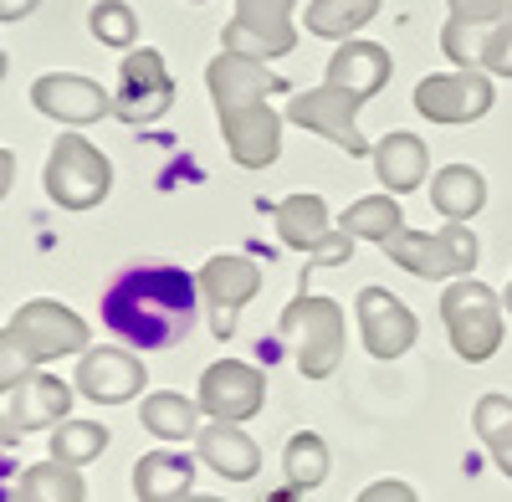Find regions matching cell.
Here are the masks:
<instances>
[{
    "instance_id": "cell-1",
    "label": "cell",
    "mask_w": 512,
    "mask_h": 502,
    "mask_svg": "<svg viewBox=\"0 0 512 502\" xmlns=\"http://www.w3.org/2000/svg\"><path fill=\"white\" fill-rule=\"evenodd\" d=\"M103 328L123 349L134 354H159V349H175L185 344L200 313H205V298H200V277L175 267V262H144V267H128L108 282L103 292Z\"/></svg>"
},
{
    "instance_id": "cell-2",
    "label": "cell",
    "mask_w": 512,
    "mask_h": 502,
    "mask_svg": "<svg viewBox=\"0 0 512 502\" xmlns=\"http://www.w3.org/2000/svg\"><path fill=\"white\" fill-rule=\"evenodd\" d=\"M277 333H282V344L292 349L297 369H303L308 380H328V374H338V364H344L349 318L333 298H323V292H308V287L297 292L282 313V323H277Z\"/></svg>"
},
{
    "instance_id": "cell-3",
    "label": "cell",
    "mask_w": 512,
    "mask_h": 502,
    "mask_svg": "<svg viewBox=\"0 0 512 502\" xmlns=\"http://www.w3.org/2000/svg\"><path fill=\"white\" fill-rule=\"evenodd\" d=\"M502 298L497 287H487L482 277H456L446 282L441 292V323L451 333V349L466 359V364H487L497 349H502Z\"/></svg>"
},
{
    "instance_id": "cell-4",
    "label": "cell",
    "mask_w": 512,
    "mask_h": 502,
    "mask_svg": "<svg viewBox=\"0 0 512 502\" xmlns=\"http://www.w3.org/2000/svg\"><path fill=\"white\" fill-rule=\"evenodd\" d=\"M41 185H47V200L57 211H93V205H103L108 190H113V164L93 139L67 129V134H57V144L47 154Z\"/></svg>"
},
{
    "instance_id": "cell-5",
    "label": "cell",
    "mask_w": 512,
    "mask_h": 502,
    "mask_svg": "<svg viewBox=\"0 0 512 502\" xmlns=\"http://www.w3.org/2000/svg\"><path fill=\"white\" fill-rule=\"evenodd\" d=\"M384 257L395 267H405L410 277H425V282H456V277H472L477 272V231L461 226V221H446L441 231H400L384 241Z\"/></svg>"
},
{
    "instance_id": "cell-6",
    "label": "cell",
    "mask_w": 512,
    "mask_h": 502,
    "mask_svg": "<svg viewBox=\"0 0 512 502\" xmlns=\"http://www.w3.org/2000/svg\"><path fill=\"white\" fill-rule=\"evenodd\" d=\"M364 103H369L364 93L338 88V82H323V88H303V93H292L282 118L292 123V129H308V134H318V139L338 144L349 159H369V154H374V144L359 134V108H364Z\"/></svg>"
},
{
    "instance_id": "cell-7",
    "label": "cell",
    "mask_w": 512,
    "mask_h": 502,
    "mask_svg": "<svg viewBox=\"0 0 512 502\" xmlns=\"http://www.w3.org/2000/svg\"><path fill=\"white\" fill-rule=\"evenodd\" d=\"M497 103V88L482 67H451L415 82V113L441 123V129H466V123L487 118Z\"/></svg>"
},
{
    "instance_id": "cell-8",
    "label": "cell",
    "mask_w": 512,
    "mask_h": 502,
    "mask_svg": "<svg viewBox=\"0 0 512 502\" xmlns=\"http://www.w3.org/2000/svg\"><path fill=\"white\" fill-rule=\"evenodd\" d=\"M6 328H11L16 349H21L31 364H52V359H62V354H88V349H93L88 323H82L72 308L52 303V298L21 303V308L11 313Z\"/></svg>"
},
{
    "instance_id": "cell-9",
    "label": "cell",
    "mask_w": 512,
    "mask_h": 502,
    "mask_svg": "<svg viewBox=\"0 0 512 502\" xmlns=\"http://www.w3.org/2000/svg\"><path fill=\"white\" fill-rule=\"evenodd\" d=\"M297 47V0H236L221 31V52L277 62Z\"/></svg>"
},
{
    "instance_id": "cell-10",
    "label": "cell",
    "mask_w": 512,
    "mask_h": 502,
    "mask_svg": "<svg viewBox=\"0 0 512 502\" xmlns=\"http://www.w3.org/2000/svg\"><path fill=\"white\" fill-rule=\"evenodd\" d=\"M169 108H175V77H169L164 57L154 47H134L118 67L113 118L128 123V129H144V123H159Z\"/></svg>"
},
{
    "instance_id": "cell-11",
    "label": "cell",
    "mask_w": 512,
    "mask_h": 502,
    "mask_svg": "<svg viewBox=\"0 0 512 502\" xmlns=\"http://www.w3.org/2000/svg\"><path fill=\"white\" fill-rule=\"evenodd\" d=\"M195 277H200V298H205L210 333H216V339H231L241 308L256 298V292H262V262L241 257V251H221V257H210Z\"/></svg>"
},
{
    "instance_id": "cell-12",
    "label": "cell",
    "mask_w": 512,
    "mask_h": 502,
    "mask_svg": "<svg viewBox=\"0 0 512 502\" xmlns=\"http://www.w3.org/2000/svg\"><path fill=\"white\" fill-rule=\"evenodd\" d=\"M195 400L210 421L246 426L251 415H262V405H267V374L246 359H216V364H205Z\"/></svg>"
},
{
    "instance_id": "cell-13",
    "label": "cell",
    "mask_w": 512,
    "mask_h": 502,
    "mask_svg": "<svg viewBox=\"0 0 512 502\" xmlns=\"http://www.w3.org/2000/svg\"><path fill=\"white\" fill-rule=\"evenodd\" d=\"M72 395L77 385L57 380V374H26V380L6 395L0 405V441H16V436H31V431H52L72 415Z\"/></svg>"
},
{
    "instance_id": "cell-14",
    "label": "cell",
    "mask_w": 512,
    "mask_h": 502,
    "mask_svg": "<svg viewBox=\"0 0 512 502\" xmlns=\"http://www.w3.org/2000/svg\"><path fill=\"white\" fill-rule=\"evenodd\" d=\"M354 318H359V339H364V349H369L374 359H384V364L400 359V354H410L415 339H420L415 313L395 298L390 287H359Z\"/></svg>"
},
{
    "instance_id": "cell-15",
    "label": "cell",
    "mask_w": 512,
    "mask_h": 502,
    "mask_svg": "<svg viewBox=\"0 0 512 502\" xmlns=\"http://www.w3.org/2000/svg\"><path fill=\"white\" fill-rule=\"evenodd\" d=\"M31 108L67 129H88L103 113H113V93H103V82L82 72H41L31 82Z\"/></svg>"
},
{
    "instance_id": "cell-16",
    "label": "cell",
    "mask_w": 512,
    "mask_h": 502,
    "mask_svg": "<svg viewBox=\"0 0 512 502\" xmlns=\"http://www.w3.org/2000/svg\"><path fill=\"white\" fill-rule=\"evenodd\" d=\"M144 359L123 344H103V349H88L77 359V395H88L93 405H123L144 395Z\"/></svg>"
},
{
    "instance_id": "cell-17",
    "label": "cell",
    "mask_w": 512,
    "mask_h": 502,
    "mask_svg": "<svg viewBox=\"0 0 512 502\" xmlns=\"http://www.w3.org/2000/svg\"><path fill=\"white\" fill-rule=\"evenodd\" d=\"M282 129H287V118H282L272 103H251V108L221 113L226 154L241 164V170H267V164H277V154H282Z\"/></svg>"
},
{
    "instance_id": "cell-18",
    "label": "cell",
    "mask_w": 512,
    "mask_h": 502,
    "mask_svg": "<svg viewBox=\"0 0 512 502\" xmlns=\"http://www.w3.org/2000/svg\"><path fill=\"white\" fill-rule=\"evenodd\" d=\"M205 88H210V103H216V118H221V113H236V108H251V103H267L272 93L287 88V82H277L267 72V62L241 57V52H221L205 67Z\"/></svg>"
},
{
    "instance_id": "cell-19",
    "label": "cell",
    "mask_w": 512,
    "mask_h": 502,
    "mask_svg": "<svg viewBox=\"0 0 512 502\" xmlns=\"http://www.w3.org/2000/svg\"><path fill=\"white\" fill-rule=\"evenodd\" d=\"M195 456L200 467H210L226 482H251L262 472V446L246 436V426H226V421H205L195 436Z\"/></svg>"
},
{
    "instance_id": "cell-20",
    "label": "cell",
    "mask_w": 512,
    "mask_h": 502,
    "mask_svg": "<svg viewBox=\"0 0 512 502\" xmlns=\"http://www.w3.org/2000/svg\"><path fill=\"white\" fill-rule=\"evenodd\" d=\"M369 164H374L379 185L390 195H410V190L425 185V175H431V149H425V139L410 134V129H390L374 144Z\"/></svg>"
},
{
    "instance_id": "cell-21",
    "label": "cell",
    "mask_w": 512,
    "mask_h": 502,
    "mask_svg": "<svg viewBox=\"0 0 512 502\" xmlns=\"http://www.w3.org/2000/svg\"><path fill=\"white\" fill-rule=\"evenodd\" d=\"M390 72H395V57L384 52L379 41H359V36H349V41H338V47H333L323 82H338V88H354V93L374 98L384 82H390Z\"/></svg>"
},
{
    "instance_id": "cell-22",
    "label": "cell",
    "mask_w": 512,
    "mask_h": 502,
    "mask_svg": "<svg viewBox=\"0 0 512 502\" xmlns=\"http://www.w3.org/2000/svg\"><path fill=\"white\" fill-rule=\"evenodd\" d=\"M195 482V456L185 451H144L134 462V497L139 502H185Z\"/></svg>"
},
{
    "instance_id": "cell-23",
    "label": "cell",
    "mask_w": 512,
    "mask_h": 502,
    "mask_svg": "<svg viewBox=\"0 0 512 502\" xmlns=\"http://www.w3.org/2000/svg\"><path fill=\"white\" fill-rule=\"evenodd\" d=\"M431 205L441 211V221H461L472 226L477 211L487 205V175L477 164H446L431 175Z\"/></svg>"
},
{
    "instance_id": "cell-24",
    "label": "cell",
    "mask_w": 512,
    "mask_h": 502,
    "mask_svg": "<svg viewBox=\"0 0 512 502\" xmlns=\"http://www.w3.org/2000/svg\"><path fill=\"white\" fill-rule=\"evenodd\" d=\"M277 241L292 246V251H313L328 231H333V211H328V200L323 195H308V190H297L287 200H277Z\"/></svg>"
},
{
    "instance_id": "cell-25",
    "label": "cell",
    "mask_w": 512,
    "mask_h": 502,
    "mask_svg": "<svg viewBox=\"0 0 512 502\" xmlns=\"http://www.w3.org/2000/svg\"><path fill=\"white\" fill-rule=\"evenodd\" d=\"M200 400H190V395H180V390H154V395H144V405H139V421H144V431L149 436H159V441H195L200 436Z\"/></svg>"
},
{
    "instance_id": "cell-26",
    "label": "cell",
    "mask_w": 512,
    "mask_h": 502,
    "mask_svg": "<svg viewBox=\"0 0 512 502\" xmlns=\"http://www.w3.org/2000/svg\"><path fill=\"white\" fill-rule=\"evenodd\" d=\"M338 231H349L354 241H374V246H384L390 236H400L405 231V211H400V195H390V190H379V195H359L344 216L333 221Z\"/></svg>"
},
{
    "instance_id": "cell-27",
    "label": "cell",
    "mask_w": 512,
    "mask_h": 502,
    "mask_svg": "<svg viewBox=\"0 0 512 502\" xmlns=\"http://www.w3.org/2000/svg\"><path fill=\"white\" fill-rule=\"evenodd\" d=\"M379 6L384 0H308L303 26L308 36H323V41H349L379 16Z\"/></svg>"
},
{
    "instance_id": "cell-28",
    "label": "cell",
    "mask_w": 512,
    "mask_h": 502,
    "mask_svg": "<svg viewBox=\"0 0 512 502\" xmlns=\"http://www.w3.org/2000/svg\"><path fill=\"white\" fill-rule=\"evenodd\" d=\"M88 497V482H82V467H67V462H36L21 472L11 502H82Z\"/></svg>"
},
{
    "instance_id": "cell-29",
    "label": "cell",
    "mask_w": 512,
    "mask_h": 502,
    "mask_svg": "<svg viewBox=\"0 0 512 502\" xmlns=\"http://www.w3.org/2000/svg\"><path fill=\"white\" fill-rule=\"evenodd\" d=\"M472 426H477L487 456L497 462V472L512 482V395H482L472 405Z\"/></svg>"
},
{
    "instance_id": "cell-30",
    "label": "cell",
    "mask_w": 512,
    "mask_h": 502,
    "mask_svg": "<svg viewBox=\"0 0 512 502\" xmlns=\"http://www.w3.org/2000/svg\"><path fill=\"white\" fill-rule=\"evenodd\" d=\"M108 426L103 421H82V415H67L62 426H52V462H67V467H88L108 451Z\"/></svg>"
},
{
    "instance_id": "cell-31",
    "label": "cell",
    "mask_w": 512,
    "mask_h": 502,
    "mask_svg": "<svg viewBox=\"0 0 512 502\" xmlns=\"http://www.w3.org/2000/svg\"><path fill=\"white\" fill-rule=\"evenodd\" d=\"M328 467H333V456H328V441L318 431H297L282 451V472L297 492H313L328 482Z\"/></svg>"
},
{
    "instance_id": "cell-32",
    "label": "cell",
    "mask_w": 512,
    "mask_h": 502,
    "mask_svg": "<svg viewBox=\"0 0 512 502\" xmlns=\"http://www.w3.org/2000/svg\"><path fill=\"white\" fill-rule=\"evenodd\" d=\"M88 31L103 41V47H118V52H134L139 47V16L128 0H98L88 11Z\"/></svg>"
},
{
    "instance_id": "cell-33",
    "label": "cell",
    "mask_w": 512,
    "mask_h": 502,
    "mask_svg": "<svg viewBox=\"0 0 512 502\" xmlns=\"http://www.w3.org/2000/svg\"><path fill=\"white\" fill-rule=\"evenodd\" d=\"M482 47H487V31L482 26H466V21H451L441 26V52L456 62V67H482Z\"/></svg>"
},
{
    "instance_id": "cell-34",
    "label": "cell",
    "mask_w": 512,
    "mask_h": 502,
    "mask_svg": "<svg viewBox=\"0 0 512 502\" xmlns=\"http://www.w3.org/2000/svg\"><path fill=\"white\" fill-rule=\"evenodd\" d=\"M482 72H487V77H512V16H507V21H497V26L487 31Z\"/></svg>"
},
{
    "instance_id": "cell-35",
    "label": "cell",
    "mask_w": 512,
    "mask_h": 502,
    "mask_svg": "<svg viewBox=\"0 0 512 502\" xmlns=\"http://www.w3.org/2000/svg\"><path fill=\"white\" fill-rule=\"evenodd\" d=\"M36 364L16 349V339H11V328H0V400H6L21 380H26V374H31Z\"/></svg>"
},
{
    "instance_id": "cell-36",
    "label": "cell",
    "mask_w": 512,
    "mask_h": 502,
    "mask_svg": "<svg viewBox=\"0 0 512 502\" xmlns=\"http://www.w3.org/2000/svg\"><path fill=\"white\" fill-rule=\"evenodd\" d=\"M349 257H354V236L333 226V231H328V236H323V241L308 251V267H303V272H318V267H344Z\"/></svg>"
},
{
    "instance_id": "cell-37",
    "label": "cell",
    "mask_w": 512,
    "mask_h": 502,
    "mask_svg": "<svg viewBox=\"0 0 512 502\" xmlns=\"http://www.w3.org/2000/svg\"><path fill=\"white\" fill-rule=\"evenodd\" d=\"M446 6H451V21L482 26V31H492L507 16V0H446Z\"/></svg>"
},
{
    "instance_id": "cell-38",
    "label": "cell",
    "mask_w": 512,
    "mask_h": 502,
    "mask_svg": "<svg viewBox=\"0 0 512 502\" xmlns=\"http://www.w3.org/2000/svg\"><path fill=\"white\" fill-rule=\"evenodd\" d=\"M354 502H420V492H415L410 482H400V477H379V482H369Z\"/></svg>"
},
{
    "instance_id": "cell-39",
    "label": "cell",
    "mask_w": 512,
    "mask_h": 502,
    "mask_svg": "<svg viewBox=\"0 0 512 502\" xmlns=\"http://www.w3.org/2000/svg\"><path fill=\"white\" fill-rule=\"evenodd\" d=\"M11 185H16V154H11V149H0V200L11 195Z\"/></svg>"
},
{
    "instance_id": "cell-40",
    "label": "cell",
    "mask_w": 512,
    "mask_h": 502,
    "mask_svg": "<svg viewBox=\"0 0 512 502\" xmlns=\"http://www.w3.org/2000/svg\"><path fill=\"white\" fill-rule=\"evenodd\" d=\"M41 6V0H0V21H21Z\"/></svg>"
},
{
    "instance_id": "cell-41",
    "label": "cell",
    "mask_w": 512,
    "mask_h": 502,
    "mask_svg": "<svg viewBox=\"0 0 512 502\" xmlns=\"http://www.w3.org/2000/svg\"><path fill=\"white\" fill-rule=\"evenodd\" d=\"M185 502H226V497H200V492H190Z\"/></svg>"
},
{
    "instance_id": "cell-42",
    "label": "cell",
    "mask_w": 512,
    "mask_h": 502,
    "mask_svg": "<svg viewBox=\"0 0 512 502\" xmlns=\"http://www.w3.org/2000/svg\"><path fill=\"white\" fill-rule=\"evenodd\" d=\"M502 308L512 313V282H507V292H502Z\"/></svg>"
},
{
    "instance_id": "cell-43",
    "label": "cell",
    "mask_w": 512,
    "mask_h": 502,
    "mask_svg": "<svg viewBox=\"0 0 512 502\" xmlns=\"http://www.w3.org/2000/svg\"><path fill=\"white\" fill-rule=\"evenodd\" d=\"M0 77H6V52H0Z\"/></svg>"
},
{
    "instance_id": "cell-44",
    "label": "cell",
    "mask_w": 512,
    "mask_h": 502,
    "mask_svg": "<svg viewBox=\"0 0 512 502\" xmlns=\"http://www.w3.org/2000/svg\"><path fill=\"white\" fill-rule=\"evenodd\" d=\"M190 6H205V0H190Z\"/></svg>"
}]
</instances>
